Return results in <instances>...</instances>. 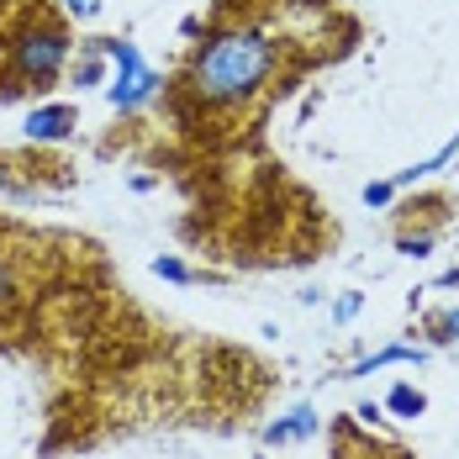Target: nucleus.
I'll list each match as a JSON object with an SVG mask.
<instances>
[{"mask_svg":"<svg viewBox=\"0 0 459 459\" xmlns=\"http://www.w3.org/2000/svg\"><path fill=\"white\" fill-rule=\"evenodd\" d=\"M11 64H5V95H22V91H48L58 74H64V64H69V32L53 22V16H32L22 32H16V43L5 53Z\"/></svg>","mask_w":459,"mask_h":459,"instance_id":"nucleus-2","label":"nucleus"},{"mask_svg":"<svg viewBox=\"0 0 459 459\" xmlns=\"http://www.w3.org/2000/svg\"><path fill=\"white\" fill-rule=\"evenodd\" d=\"M391 190H396V180H380V185H365V201H369V206H385V201H391Z\"/></svg>","mask_w":459,"mask_h":459,"instance_id":"nucleus-9","label":"nucleus"},{"mask_svg":"<svg viewBox=\"0 0 459 459\" xmlns=\"http://www.w3.org/2000/svg\"><path fill=\"white\" fill-rule=\"evenodd\" d=\"M64 5H69L74 16H95V11H100V0H64Z\"/></svg>","mask_w":459,"mask_h":459,"instance_id":"nucleus-11","label":"nucleus"},{"mask_svg":"<svg viewBox=\"0 0 459 459\" xmlns=\"http://www.w3.org/2000/svg\"><path fill=\"white\" fill-rule=\"evenodd\" d=\"M433 338H438V343H455L459 338V312H449V317L433 322Z\"/></svg>","mask_w":459,"mask_h":459,"instance_id":"nucleus-8","label":"nucleus"},{"mask_svg":"<svg viewBox=\"0 0 459 459\" xmlns=\"http://www.w3.org/2000/svg\"><path fill=\"white\" fill-rule=\"evenodd\" d=\"M100 48H106V58L117 64V80H111V106H117V111H138L143 100L159 95V74L138 58V48L133 43H122V38H100Z\"/></svg>","mask_w":459,"mask_h":459,"instance_id":"nucleus-3","label":"nucleus"},{"mask_svg":"<svg viewBox=\"0 0 459 459\" xmlns=\"http://www.w3.org/2000/svg\"><path fill=\"white\" fill-rule=\"evenodd\" d=\"M106 53H100V43H95V53L85 58V64H74V85H100L106 80V64H100Z\"/></svg>","mask_w":459,"mask_h":459,"instance_id":"nucleus-7","label":"nucleus"},{"mask_svg":"<svg viewBox=\"0 0 459 459\" xmlns=\"http://www.w3.org/2000/svg\"><path fill=\"white\" fill-rule=\"evenodd\" d=\"M153 270H159V275H164V280H185V264H180V259H159Z\"/></svg>","mask_w":459,"mask_h":459,"instance_id":"nucleus-10","label":"nucleus"},{"mask_svg":"<svg viewBox=\"0 0 459 459\" xmlns=\"http://www.w3.org/2000/svg\"><path fill=\"white\" fill-rule=\"evenodd\" d=\"M275 58H280V48L270 32H254V27L222 32V38L201 43V53L190 58L185 95L201 111H238V106H248L254 95L264 91V80L275 74Z\"/></svg>","mask_w":459,"mask_h":459,"instance_id":"nucleus-1","label":"nucleus"},{"mask_svg":"<svg viewBox=\"0 0 459 459\" xmlns=\"http://www.w3.org/2000/svg\"><path fill=\"white\" fill-rule=\"evenodd\" d=\"M307 433H312V412L301 407L296 417H285L280 428H270V444H285V438H307Z\"/></svg>","mask_w":459,"mask_h":459,"instance_id":"nucleus-5","label":"nucleus"},{"mask_svg":"<svg viewBox=\"0 0 459 459\" xmlns=\"http://www.w3.org/2000/svg\"><path fill=\"white\" fill-rule=\"evenodd\" d=\"M422 407H428V402H422V391H412V385H396V391H391V412L396 417H417Z\"/></svg>","mask_w":459,"mask_h":459,"instance_id":"nucleus-6","label":"nucleus"},{"mask_svg":"<svg viewBox=\"0 0 459 459\" xmlns=\"http://www.w3.org/2000/svg\"><path fill=\"white\" fill-rule=\"evenodd\" d=\"M74 106H38L32 117H27V138H38V143H58V138H69L74 133Z\"/></svg>","mask_w":459,"mask_h":459,"instance_id":"nucleus-4","label":"nucleus"}]
</instances>
